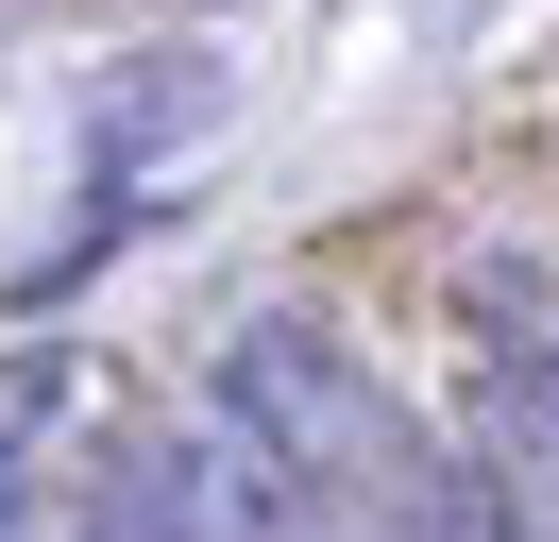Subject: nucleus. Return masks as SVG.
Listing matches in <instances>:
<instances>
[{
	"instance_id": "nucleus-1",
	"label": "nucleus",
	"mask_w": 559,
	"mask_h": 542,
	"mask_svg": "<svg viewBox=\"0 0 559 542\" xmlns=\"http://www.w3.org/2000/svg\"><path fill=\"white\" fill-rule=\"evenodd\" d=\"M204 406L288 474V508H306L322 542H390L424 492H441V440L407 424V390H390L340 322H306V305H254V322L221 339V390Z\"/></svg>"
},
{
	"instance_id": "nucleus-2",
	"label": "nucleus",
	"mask_w": 559,
	"mask_h": 542,
	"mask_svg": "<svg viewBox=\"0 0 559 542\" xmlns=\"http://www.w3.org/2000/svg\"><path fill=\"white\" fill-rule=\"evenodd\" d=\"M457 339H475V492L559 542V255H475Z\"/></svg>"
},
{
	"instance_id": "nucleus-3",
	"label": "nucleus",
	"mask_w": 559,
	"mask_h": 542,
	"mask_svg": "<svg viewBox=\"0 0 559 542\" xmlns=\"http://www.w3.org/2000/svg\"><path fill=\"white\" fill-rule=\"evenodd\" d=\"M69 390H85L69 339H0V474H35V440L69 424Z\"/></svg>"
},
{
	"instance_id": "nucleus-4",
	"label": "nucleus",
	"mask_w": 559,
	"mask_h": 542,
	"mask_svg": "<svg viewBox=\"0 0 559 542\" xmlns=\"http://www.w3.org/2000/svg\"><path fill=\"white\" fill-rule=\"evenodd\" d=\"M390 542H543V526H525V508H491L475 474H441V492H424V508H407Z\"/></svg>"
},
{
	"instance_id": "nucleus-5",
	"label": "nucleus",
	"mask_w": 559,
	"mask_h": 542,
	"mask_svg": "<svg viewBox=\"0 0 559 542\" xmlns=\"http://www.w3.org/2000/svg\"><path fill=\"white\" fill-rule=\"evenodd\" d=\"M69 542H187V526H170V492H153V458H136V474H103V492H85Z\"/></svg>"
}]
</instances>
